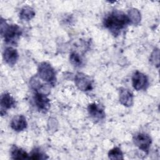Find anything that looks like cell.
<instances>
[{"label": "cell", "mask_w": 160, "mask_h": 160, "mask_svg": "<svg viewBox=\"0 0 160 160\" xmlns=\"http://www.w3.org/2000/svg\"><path fill=\"white\" fill-rule=\"evenodd\" d=\"M129 24L130 20L124 12L114 10L107 14L103 20V24L114 36L118 35Z\"/></svg>", "instance_id": "1"}, {"label": "cell", "mask_w": 160, "mask_h": 160, "mask_svg": "<svg viewBox=\"0 0 160 160\" xmlns=\"http://www.w3.org/2000/svg\"><path fill=\"white\" fill-rule=\"evenodd\" d=\"M1 34L4 41L10 44L16 45L22 34L21 28L17 24H8L2 18L1 19Z\"/></svg>", "instance_id": "2"}, {"label": "cell", "mask_w": 160, "mask_h": 160, "mask_svg": "<svg viewBox=\"0 0 160 160\" xmlns=\"http://www.w3.org/2000/svg\"><path fill=\"white\" fill-rule=\"evenodd\" d=\"M38 77L51 85H54L56 81V72L52 66L46 62H41L38 68Z\"/></svg>", "instance_id": "3"}, {"label": "cell", "mask_w": 160, "mask_h": 160, "mask_svg": "<svg viewBox=\"0 0 160 160\" xmlns=\"http://www.w3.org/2000/svg\"><path fill=\"white\" fill-rule=\"evenodd\" d=\"M74 82L77 88L82 91H89L93 89V81L88 75L78 72L74 76Z\"/></svg>", "instance_id": "4"}, {"label": "cell", "mask_w": 160, "mask_h": 160, "mask_svg": "<svg viewBox=\"0 0 160 160\" xmlns=\"http://www.w3.org/2000/svg\"><path fill=\"white\" fill-rule=\"evenodd\" d=\"M133 142L139 149L148 153L152 143V139L148 134L139 132L133 136Z\"/></svg>", "instance_id": "5"}, {"label": "cell", "mask_w": 160, "mask_h": 160, "mask_svg": "<svg viewBox=\"0 0 160 160\" xmlns=\"http://www.w3.org/2000/svg\"><path fill=\"white\" fill-rule=\"evenodd\" d=\"M33 99L34 104L39 112L46 113L49 111L51 107L50 99L46 94L35 92Z\"/></svg>", "instance_id": "6"}, {"label": "cell", "mask_w": 160, "mask_h": 160, "mask_svg": "<svg viewBox=\"0 0 160 160\" xmlns=\"http://www.w3.org/2000/svg\"><path fill=\"white\" fill-rule=\"evenodd\" d=\"M132 84L136 91L145 89L148 84V78L142 72L137 71L132 75Z\"/></svg>", "instance_id": "7"}, {"label": "cell", "mask_w": 160, "mask_h": 160, "mask_svg": "<svg viewBox=\"0 0 160 160\" xmlns=\"http://www.w3.org/2000/svg\"><path fill=\"white\" fill-rule=\"evenodd\" d=\"M88 112L89 116L95 120H102L106 116L104 109L99 104L95 102L91 103L88 105Z\"/></svg>", "instance_id": "8"}, {"label": "cell", "mask_w": 160, "mask_h": 160, "mask_svg": "<svg viewBox=\"0 0 160 160\" xmlns=\"http://www.w3.org/2000/svg\"><path fill=\"white\" fill-rule=\"evenodd\" d=\"M16 101L13 97L9 93H4L1 97V114L3 116L6 114L7 109L15 106Z\"/></svg>", "instance_id": "9"}, {"label": "cell", "mask_w": 160, "mask_h": 160, "mask_svg": "<svg viewBox=\"0 0 160 160\" xmlns=\"http://www.w3.org/2000/svg\"><path fill=\"white\" fill-rule=\"evenodd\" d=\"M119 102L123 106L130 107L133 104L134 96L132 92L124 88H121L119 89Z\"/></svg>", "instance_id": "10"}, {"label": "cell", "mask_w": 160, "mask_h": 160, "mask_svg": "<svg viewBox=\"0 0 160 160\" xmlns=\"http://www.w3.org/2000/svg\"><path fill=\"white\" fill-rule=\"evenodd\" d=\"M3 58L8 64L12 66L18 61L19 54L16 49L12 47H8L6 48L4 51Z\"/></svg>", "instance_id": "11"}, {"label": "cell", "mask_w": 160, "mask_h": 160, "mask_svg": "<svg viewBox=\"0 0 160 160\" xmlns=\"http://www.w3.org/2000/svg\"><path fill=\"white\" fill-rule=\"evenodd\" d=\"M11 128L15 131L20 132L27 128L26 118L22 115H17L12 118L10 123Z\"/></svg>", "instance_id": "12"}, {"label": "cell", "mask_w": 160, "mask_h": 160, "mask_svg": "<svg viewBox=\"0 0 160 160\" xmlns=\"http://www.w3.org/2000/svg\"><path fill=\"white\" fill-rule=\"evenodd\" d=\"M11 156L13 159H29V154L24 149L12 146L11 149Z\"/></svg>", "instance_id": "13"}, {"label": "cell", "mask_w": 160, "mask_h": 160, "mask_svg": "<svg viewBox=\"0 0 160 160\" xmlns=\"http://www.w3.org/2000/svg\"><path fill=\"white\" fill-rule=\"evenodd\" d=\"M35 11L30 6L23 7L19 12V18L24 21H29L35 16Z\"/></svg>", "instance_id": "14"}, {"label": "cell", "mask_w": 160, "mask_h": 160, "mask_svg": "<svg viewBox=\"0 0 160 160\" xmlns=\"http://www.w3.org/2000/svg\"><path fill=\"white\" fill-rule=\"evenodd\" d=\"M128 16L130 20V23L138 24L141 21V13L137 9L132 8L129 9Z\"/></svg>", "instance_id": "15"}, {"label": "cell", "mask_w": 160, "mask_h": 160, "mask_svg": "<svg viewBox=\"0 0 160 160\" xmlns=\"http://www.w3.org/2000/svg\"><path fill=\"white\" fill-rule=\"evenodd\" d=\"M108 158L111 159H123V153L119 147L111 149L108 152Z\"/></svg>", "instance_id": "16"}, {"label": "cell", "mask_w": 160, "mask_h": 160, "mask_svg": "<svg viewBox=\"0 0 160 160\" xmlns=\"http://www.w3.org/2000/svg\"><path fill=\"white\" fill-rule=\"evenodd\" d=\"M69 61L72 64L76 67H80L83 64V60L81 56L76 52H72L70 54Z\"/></svg>", "instance_id": "17"}, {"label": "cell", "mask_w": 160, "mask_h": 160, "mask_svg": "<svg viewBox=\"0 0 160 160\" xmlns=\"http://www.w3.org/2000/svg\"><path fill=\"white\" fill-rule=\"evenodd\" d=\"M48 158V156H47L46 154H45L42 151L37 148L33 149L31 152L29 156V159H46Z\"/></svg>", "instance_id": "18"}, {"label": "cell", "mask_w": 160, "mask_h": 160, "mask_svg": "<svg viewBox=\"0 0 160 160\" xmlns=\"http://www.w3.org/2000/svg\"><path fill=\"white\" fill-rule=\"evenodd\" d=\"M159 51L158 49H154L153 52L151 54L150 61L151 62L155 65H157L158 66L159 65Z\"/></svg>", "instance_id": "19"}]
</instances>
